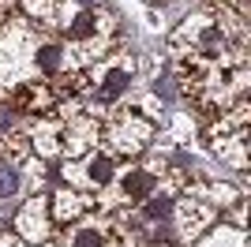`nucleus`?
<instances>
[{
    "instance_id": "1",
    "label": "nucleus",
    "mask_w": 251,
    "mask_h": 247,
    "mask_svg": "<svg viewBox=\"0 0 251 247\" xmlns=\"http://www.w3.org/2000/svg\"><path fill=\"white\" fill-rule=\"evenodd\" d=\"M161 131V113L150 101H116L101 113V146L116 157H143Z\"/></svg>"
},
{
    "instance_id": "2",
    "label": "nucleus",
    "mask_w": 251,
    "mask_h": 247,
    "mask_svg": "<svg viewBox=\"0 0 251 247\" xmlns=\"http://www.w3.org/2000/svg\"><path fill=\"white\" fill-rule=\"evenodd\" d=\"M202 135H206L210 154H218L236 173H248V98L236 101L232 109H225V113H218Z\"/></svg>"
},
{
    "instance_id": "3",
    "label": "nucleus",
    "mask_w": 251,
    "mask_h": 247,
    "mask_svg": "<svg viewBox=\"0 0 251 247\" xmlns=\"http://www.w3.org/2000/svg\"><path fill=\"white\" fill-rule=\"evenodd\" d=\"M116 173H120V157L109 154L101 143H98L94 150H86V154L68 157V161H64V180H68L72 187L90 191V195L109 191V184L116 180Z\"/></svg>"
},
{
    "instance_id": "4",
    "label": "nucleus",
    "mask_w": 251,
    "mask_h": 247,
    "mask_svg": "<svg viewBox=\"0 0 251 247\" xmlns=\"http://www.w3.org/2000/svg\"><path fill=\"white\" fill-rule=\"evenodd\" d=\"M52 210H49V195H34L19 206V214H15V236L26 240V244H45L52 240Z\"/></svg>"
},
{
    "instance_id": "5",
    "label": "nucleus",
    "mask_w": 251,
    "mask_h": 247,
    "mask_svg": "<svg viewBox=\"0 0 251 247\" xmlns=\"http://www.w3.org/2000/svg\"><path fill=\"white\" fill-rule=\"evenodd\" d=\"M49 210H52V225L68 228V225H75L79 217H86L90 210H98V195H90L83 187L64 184V187H56L49 195Z\"/></svg>"
},
{
    "instance_id": "6",
    "label": "nucleus",
    "mask_w": 251,
    "mask_h": 247,
    "mask_svg": "<svg viewBox=\"0 0 251 247\" xmlns=\"http://www.w3.org/2000/svg\"><path fill=\"white\" fill-rule=\"evenodd\" d=\"M195 247H248V228H232L225 217H221V225H214L202 232L199 240H191Z\"/></svg>"
},
{
    "instance_id": "7",
    "label": "nucleus",
    "mask_w": 251,
    "mask_h": 247,
    "mask_svg": "<svg viewBox=\"0 0 251 247\" xmlns=\"http://www.w3.org/2000/svg\"><path fill=\"white\" fill-rule=\"evenodd\" d=\"M0 146H4V157H8L11 165H19V169L34 157L30 135H23V131H4V135H0Z\"/></svg>"
},
{
    "instance_id": "8",
    "label": "nucleus",
    "mask_w": 251,
    "mask_h": 247,
    "mask_svg": "<svg viewBox=\"0 0 251 247\" xmlns=\"http://www.w3.org/2000/svg\"><path fill=\"white\" fill-rule=\"evenodd\" d=\"M150 79H154V82H150V94H154V98H157V101H161V105H173V101H176L180 86H176V75L169 72V68H161V72H154V75H150Z\"/></svg>"
},
{
    "instance_id": "9",
    "label": "nucleus",
    "mask_w": 251,
    "mask_h": 247,
    "mask_svg": "<svg viewBox=\"0 0 251 247\" xmlns=\"http://www.w3.org/2000/svg\"><path fill=\"white\" fill-rule=\"evenodd\" d=\"M19 184H23L19 165L4 161V165H0V198H15V195H19Z\"/></svg>"
},
{
    "instance_id": "10",
    "label": "nucleus",
    "mask_w": 251,
    "mask_h": 247,
    "mask_svg": "<svg viewBox=\"0 0 251 247\" xmlns=\"http://www.w3.org/2000/svg\"><path fill=\"white\" fill-rule=\"evenodd\" d=\"M0 247H52V240H45V244H26V240H19L15 232H0Z\"/></svg>"
}]
</instances>
